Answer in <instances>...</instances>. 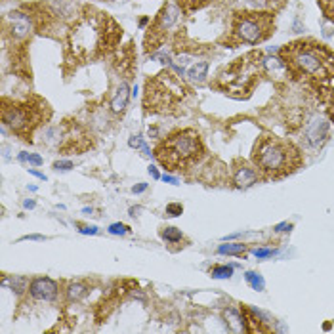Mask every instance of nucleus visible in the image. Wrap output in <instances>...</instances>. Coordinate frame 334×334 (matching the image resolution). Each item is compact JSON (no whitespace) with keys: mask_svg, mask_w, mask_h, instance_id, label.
<instances>
[{"mask_svg":"<svg viewBox=\"0 0 334 334\" xmlns=\"http://www.w3.org/2000/svg\"><path fill=\"white\" fill-rule=\"evenodd\" d=\"M19 161H27L32 166H40L42 164V157L40 155H27V153H19Z\"/></svg>","mask_w":334,"mask_h":334,"instance_id":"nucleus-23","label":"nucleus"},{"mask_svg":"<svg viewBox=\"0 0 334 334\" xmlns=\"http://www.w3.org/2000/svg\"><path fill=\"white\" fill-rule=\"evenodd\" d=\"M128 97H130L128 84H126V82H120V86L117 88V94H115V97L111 99V109H113L115 113L124 111L126 105H128Z\"/></svg>","mask_w":334,"mask_h":334,"instance_id":"nucleus-13","label":"nucleus"},{"mask_svg":"<svg viewBox=\"0 0 334 334\" xmlns=\"http://www.w3.org/2000/svg\"><path fill=\"white\" fill-rule=\"evenodd\" d=\"M29 174H32V176H36L38 180H46V176H44V174L36 172V170H32V168H29Z\"/></svg>","mask_w":334,"mask_h":334,"instance_id":"nucleus-35","label":"nucleus"},{"mask_svg":"<svg viewBox=\"0 0 334 334\" xmlns=\"http://www.w3.org/2000/svg\"><path fill=\"white\" fill-rule=\"evenodd\" d=\"M189 59H191V57H189V55H180V57H178V63L180 65H185V63H189Z\"/></svg>","mask_w":334,"mask_h":334,"instance_id":"nucleus-33","label":"nucleus"},{"mask_svg":"<svg viewBox=\"0 0 334 334\" xmlns=\"http://www.w3.org/2000/svg\"><path fill=\"white\" fill-rule=\"evenodd\" d=\"M54 168L55 170H61V172H65V170H71V168H73V162L71 161H57V162H54Z\"/></svg>","mask_w":334,"mask_h":334,"instance_id":"nucleus-28","label":"nucleus"},{"mask_svg":"<svg viewBox=\"0 0 334 334\" xmlns=\"http://www.w3.org/2000/svg\"><path fill=\"white\" fill-rule=\"evenodd\" d=\"M19 241H44L42 235H27V237H21Z\"/></svg>","mask_w":334,"mask_h":334,"instance_id":"nucleus-32","label":"nucleus"},{"mask_svg":"<svg viewBox=\"0 0 334 334\" xmlns=\"http://www.w3.org/2000/svg\"><path fill=\"white\" fill-rule=\"evenodd\" d=\"M180 15H182V8L172 2V4H168L164 10L161 11V15H159V27H161L162 31H166V29H172L176 21L180 19Z\"/></svg>","mask_w":334,"mask_h":334,"instance_id":"nucleus-9","label":"nucleus"},{"mask_svg":"<svg viewBox=\"0 0 334 334\" xmlns=\"http://www.w3.org/2000/svg\"><path fill=\"white\" fill-rule=\"evenodd\" d=\"M29 292L34 300H42V302H50L57 296V283L48 277H38L32 279L29 285Z\"/></svg>","mask_w":334,"mask_h":334,"instance_id":"nucleus-7","label":"nucleus"},{"mask_svg":"<svg viewBox=\"0 0 334 334\" xmlns=\"http://www.w3.org/2000/svg\"><path fill=\"white\" fill-rule=\"evenodd\" d=\"M201 153H203L201 138L193 130H183L170 136L164 143L159 145L157 159L168 170H182L199 161Z\"/></svg>","mask_w":334,"mask_h":334,"instance_id":"nucleus-1","label":"nucleus"},{"mask_svg":"<svg viewBox=\"0 0 334 334\" xmlns=\"http://www.w3.org/2000/svg\"><path fill=\"white\" fill-rule=\"evenodd\" d=\"M147 189V183H140V185H134L132 187V193H143Z\"/></svg>","mask_w":334,"mask_h":334,"instance_id":"nucleus-29","label":"nucleus"},{"mask_svg":"<svg viewBox=\"0 0 334 334\" xmlns=\"http://www.w3.org/2000/svg\"><path fill=\"white\" fill-rule=\"evenodd\" d=\"M264 69L273 76H283L287 73V65L279 57H266L264 59Z\"/></svg>","mask_w":334,"mask_h":334,"instance_id":"nucleus-15","label":"nucleus"},{"mask_svg":"<svg viewBox=\"0 0 334 334\" xmlns=\"http://www.w3.org/2000/svg\"><path fill=\"white\" fill-rule=\"evenodd\" d=\"M52 6H54V10L57 11L61 17H69V15H71V11L76 10L73 4H67V2H61V0H55Z\"/></svg>","mask_w":334,"mask_h":334,"instance_id":"nucleus-19","label":"nucleus"},{"mask_svg":"<svg viewBox=\"0 0 334 334\" xmlns=\"http://www.w3.org/2000/svg\"><path fill=\"white\" fill-rule=\"evenodd\" d=\"M323 4H325V8L329 10V8H331V6L334 4V0H323Z\"/></svg>","mask_w":334,"mask_h":334,"instance_id":"nucleus-38","label":"nucleus"},{"mask_svg":"<svg viewBox=\"0 0 334 334\" xmlns=\"http://www.w3.org/2000/svg\"><path fill=\"white\" fill-rule=\"evenodd\" d=\"M294 63L302 69L304 73L313 76H325L327 75V61H323L321 54L317 50L308 48L306 44H298V48H294L292 52Z\"/></svg>","mask_w":334,"mask_h":334,"instance_id":"nucleus-5","label":"nucleus"},{"mask_svg":"<svg viewBox=\"0 0 334 334\" xmlns=\"http://www.w3.org/2000/svg\"><path fill=\"white\" fill-rule=\"evenodd\" d=\"M224 317H226V323H227V329L231 331V333H247V325H245V317L237 312V310H233V308H227L226 312H224Z\"/></svg>","mask_w":334,"mask_h":334,"instance_id":"nucleus-11","label":"nucleus"},{"mask_svg":"<svg viewBox=\"0 0 334 334\" xmlns=\"http://www.w3.org/2000/svg\"><path fill=\"white\" fill-rule=\"evenodd\" d=\"M25 287H27V279L25 277H13L11 279V289L17 292V294H21L25 291Z\"/></svg>","mask_w":334,"mask_h":334,"instance_id":"nucleus-24","label":"nucleus"},{"mask_svg":"<svg viewBox=\"0 0 334 334\" xmlns=\"http://www.w3.org/2000/svg\"><path fill=\"white\" fill-rule=\"evenodd\" d=\"M206 73H208V63H206V61H197L195 65L189 67L187 76H189V80H191V82L201 84V82H205Z\"/></svg>","mask_w":334,"mask_h":334,"instance_id":"nucleus-14","label":"nucleus"},{"mask_svg":"<svg viewBox=\"0 0 334 334\" xmlns=\"http://www.w3.org/2000/svg\"><path fill=\"white\" fill-rule=\"evenodd\" d=\"M67 296H69L71 300H80V298L86 296V287L80 285V283H71V285L67 287Z\"/></svg>","mask_w":334,"mask_h":334,"instance_id":"nucleus-16","label":"nucleus"},{"mask_svg":"<svg viewBox=\"0 0 334 334\" xmlns=\"http://www.w3.org/2000/svg\"><path fill=\"white\" fill-rule=\"evenodd\" d=\"M273 254H275V250H271V248H256V250H254V256H256V258H270Z\"/></svg>","mask_w":334,"mask_h":334,"instance_id":"nucleus-26","label":"nucleus"},{"mask_svg":"<svg viewBox=\"0 0 334 334\" xmlns=\"http://www.w3.org/2000/svg\"><path fill=\"white\" fill-rule=\"evenodd\" d=\"M2 120L13 132H27L32 117L31 111H27L21 105H8V107H4V111H2Z\"/></svg>","mask_w":334,"mask_h":334,"instance_id":"nucleus-6","label":"nucleus"},{"mask_svg":"<svg viewBox=\"0 0 334 334\" xmlns=\"http://www.w3.org/2000/svg\"><path fill=\"white\" fill-rule=\"evenodd\" d=\"M210 275L216 279H229L233 275V268L231 266H216V268H212Z\"/></svg>","mask_w":334,"mask_h":334,"instance_id":"nucleus-18","label":"nucleus"},{"mask_svg":"<svg viewBox=\"0 0 334 334\" xmlns=\"http://www.w3.org/2000/svg\"><path fill=\"white\" fill-rule=\"evenodd\" d=\"M128 231V227L122 226V224H113V226H109V233H113V235H122V233H126Z\"/></svg>","mask_w":334,"mask_h":334,"instance_id":"nucleus-27","label":"nucleus"},{"mask_svg":"<svg viewBox=\"0 0 334 334\" xmlns=\"http://www.w3.org/2000/svg\"><path fill=\"white\" fill-rule=\"evenodd\" d=\"M149 174H151L153 178H155V180H159V178H161V176H159V172H157V168H155V166H149Z\"/></svg>","mask_w":334,"mask_h":334,"instance_id":"nucleus-36","label":"nucleus"},{"mask_svg":"<svg viewBox=\"0 0 334 334\" xmlns=\"http://www.w3.org/2000/svg\"><path fill=\"white\" fill-rule=\"evenodd\" d=\"M233 180L237 183V187H250V185L258 182V172L254 168L247 166V164H241L233 172Z\"/></svg>","mask_w":334,"mask_h":334,"instance_id":"nucleus-10","label":"nucleus"},{"mask_svg":"<svg viewBox=\"0 0 334 334\" xmlns=\"http://www.w3.org/2000/svg\"><path fill=\"white\" fill-rule=\"evenodd\" d=\"M80 231H82V233H90V235H96L97 233V227L96 226H90V227H84V229H80Z\"/></svg>","mask_w":334,"mask_h":334,"instance_id":"nucleus-31","label":"nucleus"},{"mask_svg":"<svg viewBox=\"0 0 334 334\" xmlns=\"http://www.w3.org/2000/svg\"><path fill=\"white\" fill-rule=\"evenodd\" d=\"M162 180H164V182H166V183H174V185H176V183H178V180H176V178H174V176H166V174H164V176H162Z\"/></svg>","mask_w":334,"mask_h":334,"instance_id":"nucleus-34","label":"nucleus"},{"mask_svg":"<svg viewBox=\"0 0 334 334\" xmlns=\"http://www.w3.org/2000/svg\"><path fill=\"white\" fill-rule=\"evenodd\" d=\"M291 224H287V222H283V224H277V226H275V231H289V229H291Z\"/></svg>","mask_w":334,"mask_h":334,"instance_id":"nucleus-30","label":"nucleus"},{"mask_svg":"<svg viewBox=\"0 0 334 334\" xmlns=\"http://www.w3.org/2000/svg\"><path fill=\"white\" fill-rule=\"evenodd\" d=\"M10 21H11V32H13L17 38H21V36H25L27 32L31 31V23H29L25 13H19V11L11 13Z\"/></svg>","mask_w":334,"mask_h":334,"instance_id":"nucleus-12","label":"nucleus"},{"mask_svg":"<svg viewBox=\"0 0 334 334\" xmlns=\"http://www.w3.org/2000/svg\"><path fill=\"white\" fill-rule=\"evenodd\" d=\"M128 145H130V147H134V149H141V151H143V155H151V149H149V147H147V145L141 141L140 136H132V138L128 140Z\"/></svg>","mask_w":334,"mask_h":334,"instance_id":"nucleus-22","label":"nucleus"},{"mask_svg":"<svg viewBox=\"0 0 334 334\" xmlns=\"http://www.w3.org/2000/svg\"><path fill=\"white\" fill-rule=\"evenodd\" d=\"M327 134H329V122L323 117H313L306 126V140L313 147H319L327 140Z\"/></svg>","mask_w":334,"mask_h":334,"instance_id":"nucleus-8","label":"nucleus"},{"mask_svg":"<svg viewBox=\"0 0 334 334\" xmlns=\"http://www.w3.org/2000/svg\"><path fill=\"white\" fill-rule=\"evenodd\" d=\"M245 277H247V281L250 283V287L254 289V291H264L266 289V283H264V277L262 275H258V273H254V271H248V273H245Z\"/></svg>","mask_w":334,"mask_h":334,"instance_id":"nucleus-17","label":"nucleus"},{"mask_svg":"<svg viewBox=\"0 0 334 334\" xmlns=\"http://www.w3.org/2000/svg\"><path fill=\"white\" fill-rule=\"evenodd\" d=\"M99 44V29L94 19L84 17L76 23L71 32V48L76 55L86 57V55L94 54V50Z\"/></svg>","mask_w":334,"mask_h":334,"instance_id":"nucleus-3","label":"nucleus"},{"mask_svg":"<svg viewBox=\"0 0 334 334\" xmlns=\"http://www.w3.org/2000/svg\"><path fill=\"white\" fill-rule=\"evenodd\" d=\"M183 212V206L178 205V203H170V205L166 206V216H172V218H176V216H180Z\"/></svg>","mask_w":334,"mask_h":334,"instance_id":"nucleus-25","label":"nucleus"},{"mask_svg":"<svg viewBox=\"0 0 334 334\" xmlns=\"http://www.w3.org/2000/svg\"><path fill=\"white\" fill-rule=\"evenodd\" d=\"M254 162L260 172L277 178L294 170V166L298 164V153L285 141L262 138L254 147Z\"/></svg>","mask_w":334,"mask_h":334,"instance_id":"nucleus-2","label":"nucleus"},{"mask_svg":"<svg viewBox=\"0 0 334 334\" xmlns=\"http://www.w3.org/2000/svg\"><path fill=\"white\" fill-rule=\"evenodd\" d=\"M162 239L168 243H178V241H182V231L178 227H166L162 231Z\"/></svg>","mask_w":334,"mask_h":334,"instance_id":"nucleus-20","label":"nucleus"},{"mask_svg":"<svg viewBox=\"0 0 334 334\" xmlns=\"http://www.w3.org/2000/svg\"><path fill=\"white\" fill-rule=\"evenodd\" d=\"M270 29V23L264 15H247V17H239L235 23V34L243 42L256 44L260 42Z\"/></svg>","mask_w":334,"mask_h":334,"instance_id":"nucleus-4","label":"nucleus"},{"mask_svg":"<svg viewBox=\"0 0 334 334\" xmlns=\"http://www.w3.org/2000/svg\"><path fill=\"white\" fill-rule=\"evenodd\" d=\"M23 206H25V208H34V201H25Z\"/></svg>","mask_w":334,"mask_h":334,"instance_id":"nucleus-37","label":"nucleus"},{"mask_svg":"<svg viewBox=\"0 0 334 334\" xmlns=\"http://www.w3.org/2000/svg\"><path fill=\"white\" fill-rule=\"evenodd\" d=\"M245 250V245L241 243H231V245H220L218 252L220 254H241Z\"/></svg>","mask_w":334,"mask_h":334,"instance_id":"nucleus-21","label":"nucleus"}]
</instances>
